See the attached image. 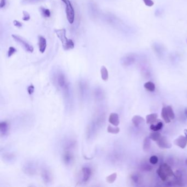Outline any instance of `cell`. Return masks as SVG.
I'll return each instance as SVG.
<instances>
[{
    "label": "cell",
    "mask_w": 187,
    "mask_h": 187,
    "mask_svg": "<svg viewBox=\"0 0 187 187\" xmlns=\"http://www.w3.org/2000/svg\"><path fill=\"white\" fill-rule=\"evenodd\" d=\"M55 32L63 44V47L65 50H72L74 48L75 44L72 40L69 39L66 36V30L64 29L55 30Z\"/></svg>",
    "instance_id": "1"
},
{
    "label": "cell",
    "mask_w": 187,
    "mask_h": 187,
    "mask_svg": "<svg viewBox=\"0 0 187 187\" xmlns=\"http://www.w3.org/2000/svg\"><path fill=\"white\" fill-rule=\"evenodd\" d=\"M156 172L161 180L164 182L168 180L169 178L173 177L174 175L171 167L165 163L160 165Z\"/></svg>",
    "instance_id": "2"
},
{
    "label": "cell",
    "mask_w": 187,
    "mask_h": 187,
    "mask_svg": "<svg viewBox=\"0 0 187 187\" xmlns=\"http://www.w3.org/2000/svg\"><path fill=\"white\" fill-rule=\"evenodd\" d=\"M63 2H64L66 6V15L67 19L69 23L71 24H73L75 21V11L74 8L72 6V2L70 0H61Z\"/></svg>",
    "instance_id": "3"
},
{
    "label": "cell",
    "mask_w": 187,
    "mask_h": 187,
    "mask_svg": "<svg viewBox=\"0 0 187 187\" xmlns=\"http://www.w3.org/2000/svg\"><path fill=\"white\" fill-rule=\"evenodd\" d=\"M56 82L58 86L64 90V91L66 93L69 92V86L67 82V80L66 79L65 75L62 72H58L57 74L56 75L55 78Z\"/></svg>",
    "instance_id": "4"
},
{
    "label": "cell",
    "mask_w": 187,
    "mask_h": 187,
    "mask_svg": "<svg viewBox=\"0 0 187 187\" xmlns=\"http://www.w3.org/2000/svg\"><path fill=\"white\" fill-rule=\"evenodd\" d=\"M12 37L14 38V40L16 42L19 43L26 51L30 53L33 52L34 51L33 47L30 44H29L27 41L23 40V38H22L21 37L17 35H12Z\"/></svg>",
    "instance_id": "5"
},
{
    "label": "cell",
    "mask_w": 187,
    "mask_h": 187,
    "mask_svg": "<svg viewBox=\"0 0 187 187\" xmlns=\"http://www.w3.org/2000/svg\"><path fill=\"white\" fill-rule=\"evenodd\" d=\"M156 142L158 147L161 149H170L172 147V144L165 136H162Z\"/></svg>",
    "instance_id": "6"
},
{
    "label": "cell",
    "mask_w": 187,
    "mask_h": 187,
    "mask_svg": "<svg viewBox=\"0 0 187 187\" xmlns=\"http://www.w3.org/2000/svg\"><path fill=\"white\" fill-rule=\"evenodd\" d=\"M23 171L27 174L30 176L35 174L36 172V168L35 166L32 162H27L26 164L24 166Z\"/></svg>",
    "instance_id": "7"
},
{
    "label": "cell",
    "mask_w": 187,
    "mask_h": 187,
    "mask_svg": "<svg viewBox=\"0 0 187 187\" xmlns=\"http://www.w3.org/2000/svg\"><path fill=\"white\" fill-rule=\"evenodd\" d=\"M79 92L82 98H84L86 95L88 91V85L85 81H80L79 82Z\"/></svg>",
    "instance_id": "8"
},
{
    "label": "cell",
    "mask_w": 187,
    "mask_h": 187,
    "mask_svg": "<svg viewBox=\"0 0 187 187\" xmlns=\"http://www.w3.org/2000/svg\"><path fill=\"white\" fill-rule=\"evenodd\" d=\"M174 144L182 149L186 148L187 144V139L184 136H180L174 141Z\"/></svg>",
    "instance_id": "9"
},
{
    "label": "cell",
    "mask_w": 187,
    "mask_h": 187,
    "mask_svg": "<svg viewBox=\"0 0 187 187\" xmlns=\"http://www.w3.org/2000/svg\"><path fill=\"white\" fill-rule=\"evenodd\" d=\"M82 173L83 174V181L87 182L91 178L92 174V171L91 168L87 166H85L82 168Z\"/></svg>",
    "instance_id": "10"
},
{
    "label": "cell",
    "mask_w": 187,
    "mask_h": 187,
    "mask_svg": "<svg viewBox=\"0 0 187 187\" xmlns=\"http://www.w3.org/2000/svg\"><path fill=\"white\" fill-rule=\"evenodd\" d=\"M38 46L40 52L41 53H43L47 47V41L43 36H38Z\"/></svg>",
    "instance_id": "11"
},
{
    "label": "cell",
    "mask_w": 187,
    "mask_h": 187,
    "mask_svg": "<svg viewBox=\"0 0 187 187\" xmlns=\"http://www.w3.org/2000/svg\"><path fill=\"white\" fill-rule=\"evenodd\" d=\"M63 158L65 164L70 165L73 161L74 155L70 151V150H65L63 156Z\"/></svg>",
    "instance_id": "12"
},
{
    "label": "cell",
    "mask_w": 187,
    "mask_h": 187,
    "mask_svg": "<svg viewBox=\"0 0 187 187\" xmlns=\"http://www.w3.org/2000/svg\"><path fill=\"white\" fill-rule=\"evenodd\" d=\"M41 176H42L43 182H44L46 183H50V182L52 181V177L51 173L47 168H43L42 170Z\"/></svg>",
    "instance_id": "13"
},
{
    "label": "cell",
    "mask_w": 187,
    "mask_h": 187,
    "mask_svg": "<svg viewBox=\"0 0 187 187\" xmlns=\"http://www.w3.org/2000/svg\"><path fill=\"white\" fill-rule=\"evenodd\" d=\"M109 122L115 126H117L120 123L119 115L116 113H111L109 117Z\"/></svg>",
    "instance_id": "14"
},
{
    "label": "cell",
    "mask_w": 187,
    "mask_h": 187,
    "mask_svg": "<svg viewBox=\"0 0 187 187\" xmlns=\"http://www.w3.org/2000/svg\"><path fill=\"white\" fill-rule=\"evenodd\" d=\"M158 115L156 113H153L151 114L147 115L146 116V122L147 124H155L157 122Z\"/></svg>",
    "instance_id": "15"
},
{
    "label": "cell",
    "mask_w": 187,
    "mask_h": 187,
    "mask_svg": "<svg viewBox=\"0 0 187 187\" xmlns=\"http://www.w3.org/2000/svg\"><path fill=\"white\" fill-rule=\"evenodd\" d=\"M135 60V58L132 54H127L122 58L121 62L123 65H130Z\"/></svg>",
    "instance_id": "16"
},
{
    "label": "cell",
    "mask_w": 187,
    "mask_h": 187,
    "mask_svg": "<svg viewBox=\"0 0 187 187\" xmlns=\"http://www.w3.org/2000/svg\"><path fill=\"white\" fill-rule=\"evenodd\" d=\"M9 129L8 123L6 121H2L0 123V131L2 135H5L7 133Z\"/></svg>",
    "instance_id": "17"
},
{
    "label": "cell",
    "mask_w": 187,
    "mask_h": 187,
    "mask_svg": "<svg viewBox=\"0 0 187 187\" xmlns=\"http://www.w3.org/2000/svg\"><path fill=\"white\" fill-rule=\"evenodd\" d=\"M145 121L144 119L139 115H135L133 117L132 119V122L135 126H139L142 123H143Z\"/></svg>",
    "instance_id": "18"
},
{
    "label": "cell",
    "mask_w": 187,
    "mask_h": 187,
    "mask_svg": "<svg viewBox=\"0 0 187 187\" xmlns=\"http://www.w3.org/2000/svg\"><path fill=\"white\" fill-rule=\"evenodd\" d=\"M151 147V142L149 137H145L143 141V150L144 151L147 152L149 151Z\"/></svg>",
    "instance_id": "19"
},
{
    "label": "cell",
    "mask_w": 187,
    "mask_h": 187,
    "mask_svg": "<svg viewBox=\"0 0 187 187\" xmlns=\"http://www.w3.org/2000/svg\"><path fill=\"white\" fill-rule=\"evenodd\" d=\"M101 77L103 80L106 81L109 78V74L107 68L104 66H102L101 69Z\"/></svg>",
    "instance_id": "20"
},
{
    "label": "cell",
    "mask_w": 187,
    "mask_h": 187,
    "mask_svg": "<svg viewBox=\"0 0 187 187\" xmlns=\"http://www.w3.org/2000/svg\"><path fill=\"white\" fill-rule=\"evenodd\" d=\"M161 136H162L160 132H158V131H154L153 132H151L150 133L149 137L152 141L154 142H157Z\"/></svg>",
    "instance_id": "21"
},
{
    "label": "cell",
    "mask_w": 187,
    "mask_h": 187,
    "mask_svg": "<svg viewBox=\"0 0 187 187\" xmlns=\"http://www.w3.org/2000/svg\"><path fill=\"white\" fill-rule=\"evenodd\" d=\"M94 96L97 100H101L104 96L103 91L100 88H96L94 91Z\"/></svg>",
    "instance_id": "22"
},
{
    "label": "cell",
    "mask_w": 187,
    "mask_h": 187,
    "mask_svg": "<svg viewBox=\"0 0 187 187\" xmlns=\"http://www.w3.org/2000/svg\"><path fill=\"white\" fill-rule=\"evenodd\" d=\"M161 117H162V118L163 119V120H164V121L166 123H168L171 122V120L170 119V117H168V116L167 115V111H166V108L165 107H164L162 109Z\"/></svg>",
    "instance_id": "23"
},
{
    "label": "cell",
    "mask_w": 187,
    "mask_h": 187,
    "mask_svg": "<svg viewBox=\"0 0 187 187\" xmlns=\"http://www.w3.org/2000/svg\"><path fill=\"white\" fill-rule=\"evenodd\" d=\"M144 88L149 92H154L155 90V84L151 81H148L145 83L144 85Z\"/></svg>",
    "instance_id": "24"
},
{
    "label": "cell",
    "mask_w": 187,
    "mask_h": 187,
    "mask_svg": "<svg viewBox=\"0 0 187 187\" xmlns=\"http://www.w3.org/2000/svg\"><path fill=\"white\" fill-rule=\"evenodd\" d=\"M163 127V123L161 121H159L157 122L156 125L151 124L150 126L151 130H153V131H158L159 130H161Z\"/></svg>",
    "instance_id": "25"
},
{
    "label": "cell",
    "mask_w": 187,
    "mask_h": 187,
    "mask_svg": "<svg viewBox=\"0 0 187 187\" xmlns=\"http://www.w3.org/2000/svg\"><path fill=\"white\" fill-rule=\"evenodd\" d=\"M107 131L110 133L117 134L120 132V129L117 126H115L114 127L111 125H109L107 128Z\"/></svg>",
    "instance_id": "26"
},
{
    "label": "cell",
    "mask_w": 187,
    "mask_h": 187,
    "mask_svg": "<svg viewBox=\"0 0 187 187\" xmlns=\"http://www.w3.org/2000/svg\"><path fill=\"white\" fill-rule=\"evenodd\" d=\"M40 12L44 18H49L50 16V9L45 8H40Z\"/></svg>",
    "instance_id": "27"
},
{
    "label": "cell",
    "mask_w": 187,
    "mask_h": 187,
    "mask_svg": "<svg viewBox=\"0 0 187 187\" xmlns=\"http://www.w3.org/2000/svg\"><path fill=\"white\" fill-rule=\"evenodd\" d=\"M166 111H167V115L168 116V117H170V119L171 120H173L174 119V114L173 112L172 108L171 107V106H167L166 107Z\"/></svg>",
    "instance_id": "28"
},
{
    "label": "cell",
    "mask_w": 187,
    "mask_h": 187,
    "mask_svg": "<svg viewBox=\"0 0 187 187\" xmlns=\"http://www.w3.org/2000/svg\"><path fill=\"white\" fill-rule=\"evenodd\" d=\"M116 178H117V173H114L108 176V177H107L106 180L107 182L109 183H113L115 182V180H116Z\"/></svg>",
    "instance_id": "29"
},
{
    "label": "cell",
    "mask_w": 187,
    "mask_h": 187,
    "mask_svg": "<svg viewBox=\"0 0 187 187\" xmlns=\"http://www.w3.org/2000/svg\"><path fill=\"white\" fill-rule=\"evenodd\" d=\"M90 5V11H91V15H92L93 17H94V15L95 16L96 15H97V9L95 5L92 3Z\"/></svg>",
    "instance_id": "30"
},
{
    "label": "cell",
    "mask_w": 187,
    "mask_h": 187,
    "mask_svg": "<svg viewBox=\"0 0 187 187\" xmlns=\"http://www.w3.org/2000/svg\"><path fill=\"white\" fill-rule=\"evenodd\" d=\"M43 1H44V0H22L21 3L23 5H25V4L38 3V2Z\"/></svg>",
    "instance_id": "31"
},
{
    "label": "cell",
    "mask_w": 187,
    "mask_h": 187,
    "mask_svg": "<svg viewBox=\"0 0 187 187\" xmlns=\"http://www.w3.org/2000/svg\"><path fill=\"white\" fill-rule=\"evenodd\" d=\"M17 52V50L13 47H10L9 48V50L8 51V57H11L12 56H13L15 53Z\"/></svg>",
    "instance_id": "32"
},
{
    "label": "cell",
    "mask_w": 187,
    "mask_h": 187,
    "mask_svg": "<svg viewBox=\"0 0 187 187\" xmlns=\"http://www.w3.org/2000/svg\"><path fill=\"white\" fill-rule=\"evenodd\" d=\"M150 162L153 165H155L158 162V158L156 155H153L150 158Z\"/></svg>",
    "instance_id": "33"
},
{
    "label": "cell",
    "mask_w": 187,
    "mask_h": 187,
    "mask_svg": "<svg viewBox=\"0 0 187 187\" xmlns=\"http://www.w3.org/2000/svg\"><path fill=\"white\" fill-rule=\"evenodd\" d=\"M23 20L24 21H28L30 19V15L29 14V13L27 11H23Z\"/></svg>",
    "instance_id": "34"
},
{
    "label": "cell",
    "mask_w": 187,
    "mask_h": 187,
    "mask_svg": "<svg viewBox=\"0 0 187 187\" xmlns=\"http://www.w3.org/2000/svg\"><path fill=\"white\" fill-rule=\"evenodd\" d=\"M145 5L148 7H151L154 5V3L152 0H143Z\"/></svg>",
    "instance_id": "35"
},
{
    "label": "cell",
    "mask_w": 187,
    "mask_h": 187,
    "mask_svg": "<svg viewBox=\"0 0 187 187\" xmlns=\"http://www.w3.org/2000/svg\"><path fill=\"white\" fill-rule=\"evenodd\" d=\"M34 90H35V87H34V86L33 85H32L28 87V93L29 94V95H31L32 94L34 93Z\"/></svg>",
    "instance_id": "36"
},
{
    "label": "cell",
    "mask_w": 187,
    "mask_h": 187,
    "mask_svg": "<svg viewBox=\"0 0 187 187\" xmlns=\"http://www.w3.org/2000/svg\"><path fill=\"white\" fill-rule=\"evenodd\" d=\"M13 24H14L15 27H16L17 28H21L23 26V24L21 22L16 21V20L13 21Z\"/></svg>",
    "instance_id": "37"
},
{
    "label": "cell",
    "mask_w": 187,
    "mask_h": 187,
    "mask_svg": "<svg viewBox=\"0 0 187 187\" xmlns=\"http://www.w3.org/2000/svg\"><path fill=\"white\" fill-rule=\"evenodd\" d=\"M6 4V0H1V3H0V7L1 8H3Z\"/></svg>",
    "instance_id": "38"
},
{
    "label": "cell",
    "mask_w": 187,
    "mask_h": 187,
    "mask_svg": "<svg viewBox=\"0 0 187 187\" xmlns=\"http://www.w3.org/2000/svg\"><path fill=\"white\" fill-rule=\"evenodd\" d=\"M184 135H185V137H186V138L187 139V129L184 130Z\"/></svg>",
    "instance_id": "39"
},
{
    "label": "cell",
    "mask_w": 187,
    "mask_h": 187,
    "mask_svg": "<svg viewBox=\"0 0 187 187\" xmlns=\"http://www.w3.org/2000/svg\"><path fill=\"white\" fill-rule=\"evenodd\" d=\"M185 114L186 115V116H187V108L185 109Z\"/></svg>",
    "instance_id": "40"
},
{
    "label": "cell",
    "mask_w": 187,
    "mask_h": 187,
    "mask_svg": "<svg viewBox=\"0 0 187 187\" xmlns=\"http://www.w3.org/2000/svg\"><path fill=\"white\" fill-rule=\"evenodd\" d=\"M186 165H187V160H186Z\"/></svg>",
    "instance_id": "41"
},
{
    "label": "cell",
    "mask_w": 187,
    "mask_h": 187,
    "mask_svg": "<svg viewBox=\"0 0 187 187\" xmlns=\"http://www.w3.org/2000/svg\"></svg>",
    "instance_id": "42"
}]
</instances>
